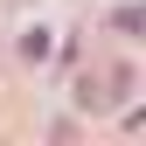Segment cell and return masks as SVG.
Listing matches in <instances>:
<instances>
[{"label":"cell","mask_w":146,"mask_h":146,"mask_svg":"<svg viewBox=\"0 0 146 146\" xmlns=\"http://www.w3.org/2000/svg\"><path fill=\"white\" fill-rule=\"evenodd\" d=\"M21 56H28V63H42V56H49V35H42V28H35V35H21Z\"/></svg>","instance_id":"1"}]
</instances>
